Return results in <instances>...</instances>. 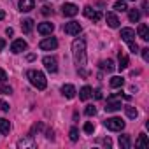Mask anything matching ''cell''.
I'll use <instances>...</instances> for the list:
<instances>
[{
  "instance_id": "1",
  "label": "cell",
  "mask_w": 149,
  "mask_h": 149,
  "mask_svg": "<svg viewBox=\"0 0 149 149\" xmlns=\"http://www.w3.org/2000/svg\"><path fill=\"white\" fill-rule=\"evenodd\" d=\"M72 56H74V63L77 67V72L81 77L88 76L86 70V42L83 39H76L72 42Z\"/></svg>"
},
{
  "instance_id": "2",
  "label": "cell",
  "mask_w": 149,
  "mask_h": 149,
  "mask_svg": "<svg viewBox=\"0 0 149 149\" xmlns=\"http://www.w3.org/2000/svg\"><path fill=\"white\" fill-rule=\"evenodd\" d=\"M26 77L32 83V86H35L37 90H46L47 81H46V76H44L40 70H28L26 72Z\"/></svg>"
},
{
  "instance_id": "3",
  "label": "cell",
  "mask_w": 149,
  "mask_h": 149,
  "mask_svg": "<svg viewBox=\"0 0 149 149\" xmlns=\"http://www.w3.org/2000/svg\"><path fill=\"white\" fill-rule=\"evenodd\" d=\"M104 126L111 132H121L125 128V121L121 118H109V119L104 121Z\"/></svg>"
},
{
  "instance_id": "4",
  "label": "cell",
  "mask_w": 149,
  "mask_h": 149,
  "mask_svg": "<svg viewBox=\"0 0 149 149\" xmlns=\"http://www.w3.org/2000/svg\"><path fill=\"white\" fill-rule=\"evenodd\" d=\"M39 47H40L42 51H53V49L58 47V40H56L54 37H46V39H42V40L39 42Z\"/></svg>"
},
{
  "instance_id": "5",
  "label": "cell",
  "mask_w": 149,
  "mask_h": 149,
  "mask_svg": "<svg viewBox=\"0 0 149 149\" xmlns=\"http://www.w3.org/2000/svg\"><path fill=\"white\" fill-rule=\"evenodd\" d=\"M63 30H65V33H68V35H79L81 30H83V26L79 25V21H70V23H65Z\"/></svg>"
},
{
  "instance_id": "6",
  "label": "cell",
  "mask_w": 149,
  "mask_h": 149,
  "mask_svg": "<svg viewBox=\"0 0 149 149\" xmlns=\"http://www.w3.org/2000/svg\"><path fill=\"white\" fill-rule=\"evenodd\" d=\"M42 63H44L46 70H47V72H51V74H54V72L58 70V60H56L54 56H44Z\"/></svg>"
},
{
  "instance_id": "7",
  "label": "cell",
  "mask_w": 149,
  "mask_h": 149,
  "mask_svg": "<svg viewBox=\"0 0 149 149\" xmlns=\"http://www.w3.org/2000/svg\"><path fill=\"white\" fill-rule=\"evenodd\" d=\"M61 13H63V16H68V18H74L77 13H79V7L76 6V4H63L61 6Z\"/></svg>"
},
{
  "instance_id": "8",
  "label": "cell",
  "mask_w": 149,
  "mask_h": 149,
  "mask_svg": "<svg viewBox=\"0 0 149 149\" xmlns=\"http://www.w3.org/2000/svg\"><path fill=\"white\" fill-rule=\"evenodd\" d=\"M83 13H84V16H86L88 19H91V21H100V18H102V14H100L97 9H93L91 6H86V7L83 9Z\"/></svg>"
},
{
  "instance_id": "9",
  "label": "cell",
  "mask_w": 149,
  "mask_h": 149,
  "mask_svg": "<svg viewBox=\"0 0 149 149\" xmlns=\"http://www.w3.org/2000/svg\"><path fill=\"white\" fill-rule=\"evenodd\" d=\"M26 47H28V44H26L23 39H16V40L11 44V51H13L14 54H19V53L26 51Z\"/></svg>"
},
{
  "instance_id": "10",
  "label": "cell",
  "mask_w": 149,
  "mask_h": 149,
  "mask_svg": "<svg viewBox=\"0 0 149 149\" xmlns=\"http://www.w3.org/2000/svg\"><path fill=\"white\" fill-rule=\"evenodd\" d=\"M53 30H54V25H53V23H49V21L39 23V26H37V32H39L40 35H51V33H53Z\"/></svg>"
},
{
  "instance_id": "11",
  "label": "cell",
  "mask_w": 149,
  "mask_h": 149,
  "mask_svg": "<svg viewBox=\"0 0 149 149\" xmlns=\"http://www.w3.org/2000/svg\"><path fill=\"white\" fill-rule=\"evenodd\" d=\"M121 39H123L126 44L133 42V40H135V30H133V28H121Z\"/></svg>"
},
{
  "instance_id": "12",
  "label": "cell",
  "mask_w": 149,
  "mask_h": 149,
  "mask_svg": "<svg viewBox=\"0 0 149 149\" xmlns=\"http://www.w3.org/2000/svg\"><path fill=\"white\" fill-rule=\"evenodd\" d=\"M18 7L21 13H30L32 9H35V0H19Z\"/></svg>"
},
{
  "instance_id": "13",
  "label": "cell",
  "mask_w": 149,
  "mask_h": 149,
  "mask_svg": "<svg viewBox=\"0 0 149 149\" xmlns=\"http://www.w3.org/2000/svg\"><path fill=\"white\" fill-rule=\"evenodd\" d=\"M61 95L65 98H74L76 97V88H74L72 84H63L61 86Z\"/></svg>"
},
{
  "instance_id": "14",
  "label": "cell",
  "mask_w": 149,
  "mask_h": 149,
  "mask_svg": "<svg viewBox=\"0 0 149 149\" xmlns=\"http://www.w3.org/2000/svg\"><path fill=\"white\" fill-rule=\"evenodd\" d=\"M105 21H107V25H109L111 28H118V26H119V19H118V16H116L114 13H107V14H105Z\"/></svg>"
},
{
  "instance_id": "15",
  "label": "cell",
  "mask_w": 149,
  "mask_h": 149,
  "mask_svg": "<svg viewBox=\"0 0 149 149\" xmlns=\"http://www.w3.org/2000/svg\"><path fill=\"white\" fill-rule=\"evenodd\" d=\"M137 33H139V37H140L142 40H149V28H147V25L140 23L139 28H137Z\"/></svg>"
},
{
  "instance_id": "16",
  "label": "cell",
  "mask_w": 149,
  "mask_h": 149,
  "mask_svg": "<svg viewBox=\"0 0 149 149\" xmlns=\"http://www.w3.org/2000/svg\"><path fill=\"white\" fill-rule=\"evenodd\" d=\"M118 60H119V65H118V68H119V70H125V68L128 67V63H130V61H128V56H126L123 51H119V53H118Z\"/></svg>"
},
{
  "instance_id": "17",
  "label": "cell",
  "mask_w": 149,
  "mask_h": 149,
  "mask_svg": "<svg viewBox=\"0 0 149 149\" xmlns=\"http://www.w3.org/2000/svg\"><path fill=\"white\" fill-rule=\"evenodd\" d=\"M119 147H121V149H130V147H132V139H130V135H119Z\"/></svg>"
},
{
  "instance_id": "18",
  "label": "cell",
  "mask_w": 149,
  "mask_h": 149,
  "mask_svg": "<svg viewBox=\"0 0 149 149\" xmlns=\"http://www.w3.org/2000/svg\"><path fill=\"white\" fill-rule=\"evenodd\" d=\"M9 130H11V123L6 118H0V133H2V135H9Z\"/></svg>"
},
{
  "instance_id": "19",
  "label": "cell",
  "mask_w": 149,
  "mask_h": 149,
  "mask_svg": "<svg viewBox=\"0 0 149 149\" xmlns=\"http://www.w3.org/2000/svg\"><path fill=\"white\" fill-rule=\"evenodd\" d=\"M21 28H23L25 33H32V30H33V19H30V18L23 19L21 21Z\"/></svg>"
},
{
  "instance_id": "20",
  "label": "cell",
  "mask_w": 149,
  "mask_h": 149,
  "mask_svg": "<svg viewBox=\"0 0 149 149\" xmlns=\"http://www.w3.org/2000/svg\"><path fill=\"white\" fill-rule=\"evenodd\" d=\"M91 95H93V90H91L90 86H83L81 91H79V98H81V100H88Z\"/></svg>"
},
{
  "instance_id": "21",
  "label": "cell",
  "mask_w": 149,
  "mask_h": 149,
  "mask_svg": "<svg viewBox=\"0 0 149 149\" xmlns=\"http://www.w3.org/2000/svg\"><path fill=\"white\" fill-rule=\"evenodd\" d=\"M135 146H137V147H147V146H149L147 135H146V133H140V135H139V139L135 140Z\"/></svg>"
},
{
  "instance_id": "22",
  "label": "cell",
  "mask_w": 149,
  "mask_h": 149,
  "mask_svg": "<svg viewBox=\"0 0 149 149\" xmlns=\"http://www.w3.org/2000/svg\"><path fill=\"white\" fill-rule=\"evenodd\" d=\"M100 68L102 70H107V72H112L114 70V61L112 60H102L100 61Z\"/></svg>"
},
{
  "instance_id": "23",
  "label": "cell",
  "mask_w": 149,
  "mask_h": 149,
  "mask_svg": "<svg viewBox=\"0 0 149 149\" xmlns=\"http://www.w3.org/2000/svg\"><path fill=\"white\" fill-rule=\"evenodd\" d=\"M128 19H130L132 23H137V21L140 19V13H139L137 9H130V13H128Z\"/></svg>"
},
{
  "instance_id": "24",
  "label": "cell",
  "mask_w": 149,
  "mask_h": 149,
  "mask_svg": "<svg viewBox=\"0 0 149 149\" xmlns=\"http://www.w3.org/2000/svg\"><path fill=\"white\" fill-rule=\"evenodd\" d=\"M123 84H125V79L119 77V76H116V77L111 79V88H121Z\"/></svg>"
},
{
  "instance_id": "25",
  "label": "cell",
  "mask_w": 149,
  "mask_h": 149,
  "mask_svg": "<svg viewBox=\"0 0 149 149\" xmlns=\"http://www.w3.org/2000/svg\"><path fill=\"white\" fill-rule=\"evenodd\" d=\"M114 11H118V13H125V11H128V6H126L125 0H119V2L114 4Z\"/></svg>"
},
{
  "instance_id": "26",
  "label": "cell",
  "mask_w": 149,
  "mask_h": 149,
  "mask_svg": "<svg viewBox=\"0 0 149 149\" xmlns=\"http://www.w3.org/2000/svg\"><path fill=\"white\" fill-rule=\"evenodd\" d=\"M125 112H126V116H128L130 119H135V118H137V109H135V107H132V105L125 107Z\"/></svg>"
},
{
  "instance_id": "27",
  "label": "cell",
  "mask_w": 149,
  "mask_h": 149,
  "mask_svg": "<svg viewBox=\"0 0 149 149\" xmlns=\"http://www.w3.org/2000/svg\"><path fill=\"white\" fill-rule=\"evenodd\" d=\"M18 147H33V140H32V139L18 140Z\"/></svg>"
},
{
  "instance_id": "28",
  "label": "cell",
  "mask_w": 149,
  "mask_h": 149,
  "mask_svg": "<svg viewBox=\"0 0 149 149\" xmlns=\"http://www.w3.org/2000/svg\"><path fill=\"white\" fill-rule=\"evenodd\" d=\"M68 137H70V140H72V142H76V140L79 139V130H77V128H70Z\"/></svg>"
},
{
  "instance_id": "29",
  "label": "cell",
  "mask_w": 149,
  "mask_h": 149,
  "mask_svg": "<svg viewBox=\"0 0 149 149\" xmlns=\"http://www.w3.org/2000/svg\"><path fill=\"white\" fill-rule=\"evenodd\" d=\"M84 114H86V116H95V114H97V107H95V105H86Z\"/></svg>"
},
{
  "instance_id": "30",
  "label": "cell",
  "mask_w": 149,
  "mask_h": 149,
  "mask_svg": "<svg viewBox=\"0 0 149 149\" xmlns=\"http://www.w3.org/2000/svg\"><path fill=\"white\" fill-rule=\"evenodd\" d=\"M83 130H84L86 133H93V132H95V126H93V123L88 121V123H84V128H83Z\"/></svg>"
},
{
  "instance_id": "31",
  "label": "cell",
  "mask_w": 149,
  "mask_h": 149,
  "mask_svg": "<svg viewBox=\"0 0 149 149\" xmlns=\"http://www.w3.org/2000/svg\"><path fill=\"white\" fill-rule=\"evenodd\" d=\"M0 93H2V95H11V93H13V88H11V86H6V84H4L2 88H0Z\"/></svg>"
},
{
  "instance_id": "32",
  "label": "cell",
  "mask_w": 149,
  "mask_h": 149,
  "mask_svg": "<svg viewBox=\"0 0 149 149\" xmlns=\"http://www.w3.org/2000/svg\"><path fill=\"white\" fill-rule=\"evenodd\" d=\"M128 46H130V51H132V53H133V54H137V53H139V51H140V49H139V46H137V42H135V40H133V42H130V44H128Z\"/></svg>"
},
{
  "instance_id": "33",
  "label": "cell",
  "mask_w": 149,
  "mask_h": 149,
  "mask_svg": "<svg viewBox=\"0 0 149 149\" xmlns=\"http://www.w3.org/2000/svg\"><path fill=\"white\" fill-rule=\"evenodd\" d=\"M9 104L7 102H4V100H0V111H2V112H9Z\"/></svg>"
},
{
  "instance_id": "34",
  "label": "cell",
  "mask_w": 149,
  "mask_h": 149,
  "mask_svg": "<svg viewBox=\"0 0 149 149\" xmlns=\"http://www.w3.org/2000/svg\"><path fill=\"white\" fill-rule=\"evenodd\" d=\"M40 13H42V14H44V16H49V14H53V9H51V7H49V6H44V7H42V11H40Z\"/></svg>"
},
{
  "instance_id": "35",
  "label": "cell",
  "mask_w": 149,
  "mask_h": 149,
  "mask_svg": "<svg viewBox=\"0 0 149 149\" xmlns=\"http://www.w3.org/2000/svg\"><path fill=\"white\" fill-rule=\"evenodd\" d=\"M142 51V58H144V61H149V47H144V49H140Z\"/></svg>"
},
{
  "instance_id": "36",
  "label": "cell",
  "mask_w": 149,
  "mask_h": 149,
  "mask_svg": "<svg viewBox=\"0 0 149 149\" xmlns=\"http://www.w3.org/2000/svg\"><path fill=\"white\" fill-rule=\"evenodd\" d=\"M6 79H7L6 70H4V68H0V83H6Z\"/></svg>"
},
{
  "instance_id": "37",
  "label": "cell",
  "mask_w": 149,
  "mask_h": 149,
  "mask_svg": "<svg viewBox=\"0 0 149 149\" xmlns=\"http://www.w3.org/2000/svg\"><path fill=\"white\" fill-rule=\"evenodd\" d=\"M46 137H47L49 140H54V133H53V130H47V132H46Z\"/></svg>"
},
{
  "instance_id": "38",
  "label": "cell",
  "mask_w": 149,
  "mask_h": 149,
  "mask_svg": "<svg viewBox=\"0 0 149 149\" xmlns=\"http://www.w3.org/2000/svg\"><path fill=\"white\" fill-rule=\"evenodd\" d=\"M102 97H104V95H102V90H95V98H97V100H100Z\"/></svg>"
},
{
  "instance_id": "39",
  "label": "cell",
  "mask_w": 149,
  "mask_h": 149,
  "mask_svg": "<svg viewBox=\"0 0 149 149\" xmlns=\"http://www.w3.org/2000/svg\"><path fill=\"white\" fill-rule=\"evenodd\" d=\"M13 33H14V30H13L11 26H9V28H6V35H7V37H11Z\"/></svg>"
},
{
  "instance_id": "40",
  "label": "cell",
  "mask_w": 149,
  "mask_h": 149,
  "mask_svg": "<svg viewBox=\"0 0 149 149\" xmlns=\"http://www.w3.org/2000/svg\"><path fill=\"white\" fill-rule=\"evenodd\" d=\"M102 142H104V144H105L107 147H111V146H112V142H111V139H109V137H107V139H104Z\"/></svg>"
},
{
  "instance_id": "41",
  "label": "cell",
  "mask_w": 149,
  "mask_h": 149,
  "mask_svg": "<svg viewBox=\"0 0 149 149\" xmlns=\"http://www.w3.org/2000/svg\"><path fill=\"white\" fill-rule=\"evenodd\" d=\"M4 47H6V40H4V39H0V51H2Z\"/></svg>"
},
{
  "instance_id": "42",
  "label": "cell",
  "mask_w": 149,
  "mask_h": 149,
  "mask_svg": "<svg viewBox=\"0 0 149 149\" xmlns=\"http://www.w3.org/2000/svg\"><path fill=\"white\" fill-rule=\"evenodd\" d=\"M26 60H28V61H32V60H35V54H28V56H26Z\"/></svg>"
},
{
  "instance_id": "43",
  "label": "cell",
  "mask_w": 149,
  "mask_h": 149,
  "mask_svg": "<svg viewBox=\"0 0 149 149\" xmlns=\"http://www.w3.org/2000/svg\"><path fill=\"white\" fill-rule=\"evenodd\" d=\"M4 18H6V13H4V11H0V21H2Z\"/></svg>"
},
{
  "instance_id": "44",
  "label": "cell",
  "mask_w": 149,
  "mask_h": 149,
  "mask_svg": "<svg viewBox=\"0 0 149 149\" xmlns=\"http://www.w3.org/2000/svg\"><path fill=\"white\" fill-rule=\"evenodd\" d=\"M133 2H135V0H133Z\"/></svg>"
}]
</instances>
